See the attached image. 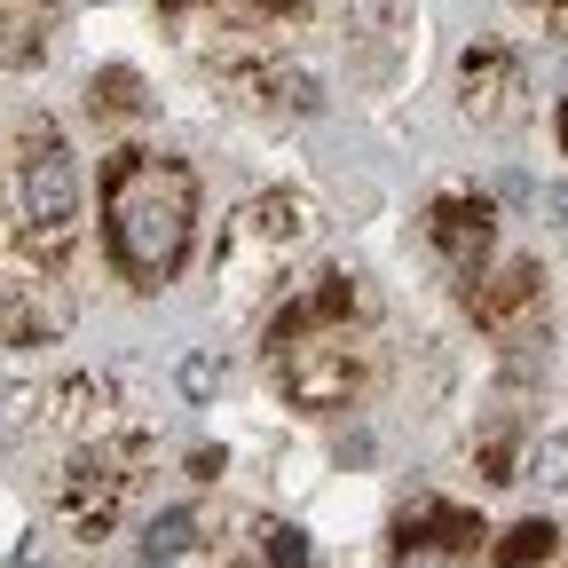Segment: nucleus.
Returning <instances> with one entry per match:
<instances>
[{
	"instance_id": "obj_1",
	"label": "nucleus",
	"mask_w": 568,
	"mask_h": 568,
	"mask_svg": "<svg viewBox=\"0 0 568 568\" xmlns=\"http://www.w3.org/2000/svg\"><path fill=\"white\" fill-rule=\"evenodd\" d=\"M103 213H111V253L126 268V284L159 293L190 253V222H197V182L182 159L159 151H126L103 182Z\"/></svg>"
},
{
	"instance_id": "obj_2",
	"label": "nucleus",
	"mask_w": 568,
	"mask_h": 568,
	"mask_svg": "<svg viewBox=\"0 0 568 568\" xmlns=\"http://www.w3.org/2000/svg\"><path fill=\"white\" fill-rule=\"evenodd\" d=\"M17 213L40 245H63L71 222H80V166H71L63 134L48 119L24 126V159H17Z\"/></svg>"
},
{
	"instance_id": "obj_3",
	"label": "nucleus",
	"mask_w": 568,
	"mask_h": 568,
	"mask_svg": "<svg viewBox=\"0 0 568 568\" xmlns=\"http://www.w3.org/2000/svg\"><path fill=\"white\" fill-rule=\"evenodd\" d=\"M126 481H134V450H80L71 458V474H63V521L80 529V537H103L111 521H119V506H126Z\"/></svg>"
},
{
	"instance_id": "obj_4",
	"label": "nucleus",
	"mask_w": 568,
	"mask_h": 568,
	"mask_svg": "<svg viewBox=\"0 0 568 568\" xmlns=\"http://www.w3.org/2000/svg\"><path fill=\"white\" fill-rule=\"evenodd\" d=\"M276 379H284V395H293V403L332 410V403H347V387H355V355H347L339 332H324V339H276Z\"/></svg>"
},
{
	"instance_id": "obj_5",
	"label": "nucleus",
	"mask_w": 568,
	"mask_h": 568,
	"mask_svg": "<svg viewBox=\"0 0 568 568\" xmlns=\"http://www.w3.org/2000/svg\"><path fill=\"white\" fill-rule=\"evenodd\" d=\"M435 245L450 253V268H481V253H489V205L481 197H443L435 205Z\"/></svg>"
},
{
	"instance_id": "obj_6",
	"label": "nucleus",
	"mask_w": 568,
	"mask_h": 568,
	"mask_svg": "<svg viewBox=\"0 0 568 568\" xmlns=\"http://www.w3.org/2000/svg\"><path fill=\"white\" fill-rule=\"evenodd\" d=\"M55 32V0H0V63H32Z\"/></svg>"
},
{
	"instance_id": "obj_7",
	"label": "nucleus",
	"mask_w": 568,
	"mask_h": 568,
	"mask_svg": "<svg viewBox=\"0 0 568 568\" xmlns=\"http://www.w3.org/2000/svg\"><path fill=\"white\" fill-rule=\"evenodd\" d=\"M142 568H197V514L174 506L151 521V545H142Z\"/></svg>"
},
{
	"instance_id": "obj_8",
	"label": "nucleus",
	"mask_w": 568,
	"mask_h": 568,
	"mask_svg": "<svg viewBox=\"0 0 568 568\" xmlns=\"http://www.w3.org/2000/svg\"><path fill=\"white\" fill-rule=\"evenodd\" d=\"M514 63L506 55H466V111H481V119H506L514 103Z\"/></svg>"
},
{
	"instance_id": "obj_9",
	"label": "nucleus",
	"mask_w": 568,
	"mask_h": 568,
	"mask_svg": "<svg viewBox=\"0 0 568 568\" xmlns=\"http://www.w3.org/2000/svg\"><path fill=\"white\" fill-rule=\"evenodd\" d=\"M529 481H545V489H568V435H545V443H529Z\"/></svg>"
},
{
	"instance_id": "obj_10",
	"label": "nucleus",
	"mask_w": 568,
	"mask_h": 568,
	"mask_svg": "<svg viewBox=\"0 0 568 568\" xmlns=\"http://www.w3.org/2000/svg\"><path fill=\"white\" fill-rule=\"evenodd\" d=\"M261 552H268V568H308V537L301 529H261Z\"/></svg>"
},
{
	"instance_id": "obj_11",
	"label": "nucleus",
	"mask_w": 568,
	"mask_h": 568,
	"mask_svg": "<svg viewBox=\"0 0 568 568\" xmlns=\"http://www.w3.org/2000/svg\"><path fill=\"white\" fill-rule=\"evenodd\" d=\"M395 568H450V552H443V545H426L418 529H403V545H395Z\"/></svg>"
},
{
	"instance_id": "obj_12",
	"label": "nucleus",
	"mask_w": 568,
	"mask_h": 568,
	"mask_svg": "<svg viewBox=\"0 0 568 568\" xmlns=\"http://www.w3.org/2000/svg\"><path fill=\"white\" fill-rule=\"evenodd\" d=\"M182 387H190V395H213V387H222V364H213V355H190V364H182Z\"/></svg>"
},
{
	"instance_id": "obj_13",
	"label": "nucleus",
	"mask_w": 568,
	"mask_h": 568,
	"mask_svg": "<svg viewBox=\"0 0 568 568\" xmlns=\"http://www.w3.org/2000/svg\"><path fill=\"white\" fill-rule=\"evenodd\" d=\"M545 205L560 213V230H568V190H545Z\"/></svg>"
},
{
	"instance_id": "obj_14",
	"label": "nucleus",
	"mask_w": 568,
	"mask_h": 568,
	"mask_svg": "<svg viewBox=\"0 0 568 568\" xmlns=\"http://www.w3.org/2000/svg\"><path fill=\"white\" fill-rule=\"evenodd\" d=\"M560 151H568V103H560Z\"/></svg>"
}]
</instances>
